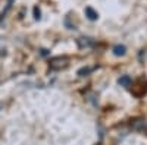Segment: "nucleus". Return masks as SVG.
<instances>
[{
    "mask_svg": "<svg viewBox=\"0 0 147 145\" xmlns=\"http://www.w3.org/2000/svg\"><path fill=\"white\" fill-rule=\"evenodd\" d=\"M85 16H87L90 21H97V18H99V13H97L93 7H85Z\"/></svg>",
    "mask_w": 147,
    "mask_h": 145,
    "instance_id": "obj_1",
    "label": "nucleus"
},
{
    "mask_svg": "<svg viewBox=\"0 0 147 145\" xmlns=\"http://www.w3.org/2000/svg\"><path fill=\"white\" fill-rule=\"evenodd\" d=\"M127 53V47L125 45H115L113 47V54L115 56H124Z\"/></svg>",
    "mask_w": 147,
    "mask_h": 145,
    "instance_id": "obj_2",
    "label": "nucleus"
},
{
    "mask_svg": "<svg viewBox=\"0 0 147 145\" xmlns=\"http://www.w3.org/2000/svg\"><path fill=\"white\" fill-rule=\"evenodd\" d=\"M118 82H119V85H122V87H129L132 81H131V78H129V76H127V75H125V76L119 78V81H118Z\"/></svg>",
    "mask_w": 147,
    "mask_h": 145,
    "instance_id": "obj_3",
    "label": "nucleus"
},
{
    "mask_svg": "<svg viewBox=\"0 0 147 145\" xmlns=\"http://www.w3.org/2000/svg\"><path fill=\"white\" fill-rule=\"evenodd\" d=\"M91 70H93V67H81V69L78 70V75H80V76H85V75H88Z\"/></svg>",
    "mask_w": 147,
    "mask_h": 145,
    "instance_id": "obj_4",
    "label": "nucleus"
},
{
    "mask_svg": "<svg viewBox=\"0 0 147 145\" xmlns=\"http://www.w3.org/2000/svg\"><path fill=\"white\" fill-rule=\"evenodd\" d=\"M34 18H35V19H40V18H41V12H40V9L37 7V6L34 7Z\"/></svg>",
    "mask_w": 147,
    "mask_h": 145,
    "instance_id": "obj_5",
    "label": "nucleus"
}]
</instances>
